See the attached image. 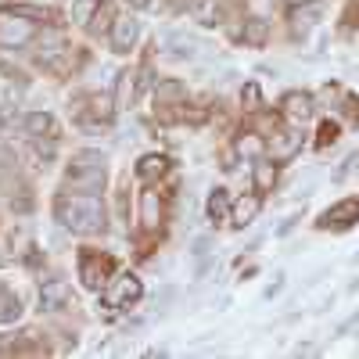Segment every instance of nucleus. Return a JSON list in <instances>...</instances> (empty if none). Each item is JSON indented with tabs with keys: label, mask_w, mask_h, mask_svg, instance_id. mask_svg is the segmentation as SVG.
<instances>
[{
	"label": "nucleus",
	"mask_w": 359,
	"mask_h": 359,
	"mask_svg": "<svg viewBox=\"0 0 359 359\" xmlns=\"http://www.w3.org/2000/svg\"><path fill=\"white\" fill-rule=\"evenodd\" d=\"M54 219L62 230H69L76 237H94V233H104V226H108V208L97 191L72 187L54 198Z\"/></svg>",
	"instance_id": "obj_1"
},
{
	"label": "nucleus",
	"mask_w": 359,
	"mask_h": 359,
	"mask_svg": "<svg viewBox=\"0 0 359 359\" xmlns=\"http://www.w3.org/2000/svg\"><path fill=\"white\" fill-rule=\"evenodd\" d=\"M108 180V158L104 151H94V147H83L76 151L65 165V187L76 191H101Z\"/></svg>",
	"instance_id": "obj_2"
},
{
	"label": "nucleus",
	"mask_w": 359,
	"mask_h": 359,
	"mask_svg": "<svg viewBox=\"0 0 359 359\" xmlns=\"http://www.w3.org/2000/svg\"><path fill=\"white\" fill-rule=\"evenodd\" d=\"M115 111H118V104L111 94H83L72 101V118L79 126H108Z\"/></svg>",
	"instance_id": "obj_3"
},
{
	"label": "nucleus",
	"mask_w": 359,
	"mask_h": 359,
	"mask_svg": "<svg viewBox=\"0 0 359 359\" xmlns=\"http://www.w3.org/2000/svg\"><path fill=\"white\" fill-rule=\"evenodd\" d=\"M36 40H40L36 22L15 15L11 8H0V50H22Z\"/></svg>",
	"instance_id": "obj_4"
},
{
	"label": "nucleus",
	"mask_w": 359,
	"mask_h": 359,
	"mask_svg": "<svg viewBox=\"0 0 359 359\" xmlns=\"http://www.w3.org/2000/svg\"><path fill=\"white\" fill-rule=\"evenodd\" d=\"M302 147H306V133L302 126H273V133L266 137V155L273 158L277 165H287L294 162L298 155H302Z\"/></svg>",
	"instance_id": "obj_5"
},
{
	"label": "nucleus",
	"mask_w": 359,
	"mask_h": 359,
	"mask_svg": "<svg viewBox=\"0 0 359 359\" xmlns=\"http://www.w3.org/2000/svg\"><path fill=\"white\" fill-rule=\"evenodd\" d=\"M111 273H115V262L108 255H101V252H83L79 255V280H83V287L104 291Z\"/></svg>",
	"instance_id": "obj_6"
},
{
	"label": "nucleus",
	"mask_w": 359,
	"mask_h": 359,
	"mask_svg": "<svg viewBox=\"0 0 359 359\" xmlns=\"http://www.w3.org/2000/svg\"><path fill=\"white\" fill-rule=\"evenodd\" d=\"M280 115L291 126H306V123L316 118V97L306 94V90H287V94L280 97Z\"/></svg>",
	"instance_id": "obj_7"
},
{
	"label": "nucleus",
	"mask_w": 359,
	"mask_h": 359,
	"mask_svg": "<svg viewBox=\"0 0 359 359\" xmlns=\"http://www.w3.org/2000/svg\"><path fill=\"white\" fill-rule=\"evenodd\" d=\"M144 298V284L137 273H118L115 280H108V306L111 309H130Z\"/></svg>",
	"instance_id": "obj_8"
},
{
	"label": "nucleus",
	"mask_w": 359,
	"mask_h": 359,
	"mask_svg": "<svg viewBox=\"0 0 359 359\" xmlns=\"http://www.w3.org/2000/svg\"><path fill=\"white\" fill-rule=\"evenodd\" d=\"M140 40V22L133 15H115L111 29H108V43L115 54H130Z\"/></svg>",
	"instance_id": "obj_9"
},
{
	"label": "nucleus",
	"mask_w": 359,
	"mask_h": 359,
	"mask_svg": "<svg viewBox=\"0 0 359 359\" xmlns=\"http://www.w3.org/2000/svg\"><path fill=\"white\" fill-rule=\"evenodd\" d=\"M359 223V198H341L320 216V230H348Z\"/></svg>",
	"instance_id": "obj_10"
},
{
	"label": "nucleus",
	"mask_w": 359,
	"mask_h": 359,
	"mask_svg": "<svg viewBox=\"0 0 359 359\" xmlns=\"http://www.w3.org/2000/svg\"><path fill=\"white\" fill-rule=\"evenodd\" d=\"M40 309L43 313H65V309H72V284L62 280V277L43 280V287H40Z\"/></svg>",
	"instance_id": "obj_11"
},
{
	"label": "nucleus",
	"mask_w": 359,
	"mask_h": 359,
	"mask_svg": "<svg viewBox=\"0 0 359 359\" xmlns=\"http://www.w3.org/2000/svg\"><path fill=\"white\" fill-rule=\"evenodd\" d=\"M187 11H191V22H198L201 29H219L226 22V8L219 0H187Z\"/></svg>",
	"instance_id": "obj_12"
},
{
	"label": "nucleus",
	"mask_w": 359,
	"mask_h": 359,
	"mask_svg": "<svg viewBox=\"0 0 359 359\" xmlns=\"http://www.w3.org/2000/svg\"><path fill=\"white\" fill-rule=\"evenodd\" d=\"M259 212H262V194H241L233 205H230V226H237V230H245V226H252L255 219H259Z\"/></svg>",
	"instance_id": "obj_13"
},
{
	"label": "nucleus",
	"mask_w": 359,
	"mask_h": 359,
	"mask_svg": "<svg viewBox=\"0 0 359 359\" xmlns=\"http://www.w3.org/2000/svg\"><path fill=\"white\" fill-rule=\"evenodd\" d=\"M162 219H165L162 194H158L155 187H147V191L140 194V226H144L147 233H155V230L162 226Z\"/></svg>",
	"instance_id": "obj_14"
},
{
	"label": "nucleus",
	"mask_w": 359,
	"mask_h": 359,
	"mask_svg": "<svg viewBox=\"0 0 359 359\" xmlns=\"http://www.w3.org/2000/svg\"><path fill=\"white\" fill-rule=\"evenodd\" d=\"M169 155H158V151H151V155H140L137 158V169H133V176L140 180V184H147V187H151V184H158V180L162 176H169Z\"/></svg>",
	"instance_id": "obj_15"
},
{
	"label": "nucleus",
	"mask_w": 359,
	"mask_h": 359,
	"mask_svg": "<svg viewBox=\"0 0 359 359\" xmlns=\"http://www.w3.org/2000/svg\"><path fill=\"white\" fill-rule=\"evenodd\" d=\"M22 133L29 140H36V137H57V118L50 111H25L22 115Z\"/></svg>",
	"instance_id": "obj_16"
},
{
	"label": "nucleus",
	"mask_w": 359,
	"mask_h": 359,
	"mask_svg": "<svg viewBox=\"0 0 359 359\" xmlns=\"http://www.w3.org/2000/svg\"><path fill=\"white\" fill-rule=\"evenodd\" d=\"M137 90H140V69H123L118 72V79H115V104H118V111L133 108Z\"/></svg>",
	"instance_id": "obj_17"
},
{
	"label": "nucleus",
	"mask_w": 359,
	"mask_h": 359,
	"mask_svg": "<svg viewBox=\"0 0 359 359\" xmlns=\"http://www.w3.org/2000/svg\"><path fill=\"white\" fill-rule=\"evenodd\" d=\"M269 36H273V29H269L266 18H259V15H248V18H245V25H241V40H245L248 47L262 50V47L269 43Z\"/></svg>",
	"instance_id": "obj_18"
},
{
	"label": "nucleus",
	"mask_w": 359,
	"mask_h": 359,
	"mask_svg": "<svg viewBox=\"0 0 359 359\" xmlns=\"http://www.w3.org/2000/svg\"><path fill=\"white\" fill-rule=\"evenodd\" d=\"M252 184H255V194H269L277 184V162L262 155L259 162H252Z\"/></svg>",
	"instance_id": "obj_19"
},
{
	"label": "nucleus",
	"mask_w": 359,
	"mask_h": 359,
	"mask_svg": "<svg viewBox=\"0 0 359 359\" xmlns=\"http://www.w3.org/2000/svg\"><path fill=\"white\" fill-rule=\"evenodd\" d=\"M230 191L226 187H212L208 191V201H205V216H208V223H223V219H230Z\"/></svg>",
	"instance_id": "obj_20"
},
{
	"label": "nucleus",
	"mask_w": 359,
	"mask_h": 359,
	"mask_svg": "<svg viewBox=\"0 0 359 359\" xmlns=\"http://www.w3.org/2000/svg\"><path fill=\"white\" fill-rule=\"evenodd\" d=\"M233 147H237V155H241L245 162H259L266 155V137H259L255 130H245V133H237Z\"/></svg>",
	"instance_id": "obj_21"
},
{
	"label": "nucleus",
	"mask_w": 359,
	"mask_h": 359,
	"mask_svg": "<svg viewBox=\"0 0 359 359\" xmlns=\"http://www.w3.org/2000/svg\"><path fill=\"white\" fill-rule=\"evenodd\" d=\"M155 101L162 108H180L187 101V90H184L180 79H162V83H155Z\"/></svg>",
	"instance_id": "obj_22"
},
{
	"label": "nucleus",
	"mask_w": 359,
	"mask_h": 359,
	"mask_svg": "<svg viewBox=\"0 0 359 359\" xmlns=\"http://www.w3.org/2000/svg\"><path fill=\"white\" fill-rule=\"evenodd\" d=\"M316 15H320V8H316V4H298V8H291V15H287L291 33H294V36H306L309 29L316 25Z\"/></svg>",
	"instance_id": "obj_23"
},
{
	"label": "nucleus",
	"mask_w": 359,
	"mask_h": 359,
	"mask_svg": "<svg viewBox=\"0 0 359 359\" xmlns=\"http://www.w3.org/2000/svg\"><path fill=\"white\" fill-rule=\"evenodd\" d=\"M22 320V298L0 284V327H8V323H18Z\"/></svg>",
	"instance_id": "obj_24"
},
{
	"label": "nucleus",
	"mask_w": 359,
	"mask_h": 359,
	"mask_svg": "<svg viewBox=\"0 0 359 359\" xmlns=\"http://www.w3.org/2000/svg\"><path fill=\"white\" fill-rule=\"evenodd\" d=\"M15 15L29 18V22H36V25H57V15L50 8H36V4H8Z\"/></svg>",
	"instance_id": "obj_25"
},
{
	"label": "nucleus",
	"mask_w": 359,
	"mask_h": 359,
	"mask_svg": "<svg viewBox=\"0 0 359 359\" xmlns=\"http://www.w3.org/2000/svg\"><path fill=\"white\" fill-rule=\"evenodd\" d=\"M97 8H101V0H72V22L86 29L90 22H94Z\"/></svg>",
	"instance_id": "obj_26"
},
{
	"label": "nucleus",
	"mask_w": 359,
	"mask_h": 359,
	"mask_svg": "<svg viewBox=\"0 0 359 359\" xmlns=\"http://www.w3.org/2000/svg\"><path fill=\"white\" fill-rule=\"evenodd\" d=\"M111 22H115V8L108 4V0H101V8H97V15H94V22H90L86 29H90V33H108V29H111Z\"/></svg>",
	"instance_id": "obj_27"
},
{
	"label": "nucleus",
	"mask_w": 359,
	"mask_h": 359,
	"mask_svg": "<svg viewBox=\"0 0 359 359\" xmlns=\"http://www.w3.org/2000/svg\"><path fill=\"white\" fill-rule=\"evenodd\" d=\"M241 104H245V111H259V108H262L259 83H245V86H241Z\"/></svg>",
	"instance_id": "obj_28"
},
{
	"label": "nucleus",
	"mask_w": 359,
	"mask_h": 359,
	"mask_svg": "<svg viewBox=\"0 0 359 359\" xmlns=\"http://www.w3.org/2000/svg\"><path fill=\"white\" fill-rule=\"evenodd\" d=\"M338 133H341L338 123H323V126H320V137H316V147H331V144H338Z\"/></svg>",
	"instance_id": "obj_29"
},
{
	"label": "nucleus",
	"mask_w": 359,
	"mask_h": 359,
	"mask_svg": "<svg viewBox=\"0 0 359 359\" xmlns=\"http://www.w3.org/2000/svg\"><path fill=\"white\" fill-rule=\"evenodd\" d=\"M126 4H130L133 11H147V8H151V4H155V0H126Z\"/></svg>",
	"instance_id": "obj_30"
},
{
	"label": "nucleus",
	"mask_w": 359,
	"mask_h": 359,
	"mask_svg": "<svg viewBox=\"0 0 359 359\" xmlns=\"http://www.w3.org/2000/svg\"><path fill=\"white\" fill-rule=\"evenodd\" d=\"M291 8H298V4H316V0H287Z\"/></svg>",
	"instance_id": "obj_31"
}]
</instances>
